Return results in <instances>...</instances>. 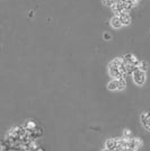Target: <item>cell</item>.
<instances>
[{"label":"cell","instance_id":"obj_1","mask_svg":"<svg viewBox=\"0 0 150 151\" xmlns=\"http://www.w3.org/2000/svg\"><path fill=\"white\" fill-rule=\"evenodd\" d=\"M133 76H134L133 79H134V81H136L138 85H142L143 82H144V72L143 71L138 70V71L134 72Z\"/></svg>","mask_w":150,"mask_h":151},{"label":"cell","instance_id":"obj_2","mask_svg":"<svg viewBox=\"0 0 150 151\" xmlns=\"http://www.w3.org/2000/svg\"><path fill=\"white\" fill-rule=\"evenodd\" d=\"M142 123L144 128L150 130V113L149 112H144L142 114Z\"/></svg>","mask_w":150,"mask_h":151}]
</instances>
